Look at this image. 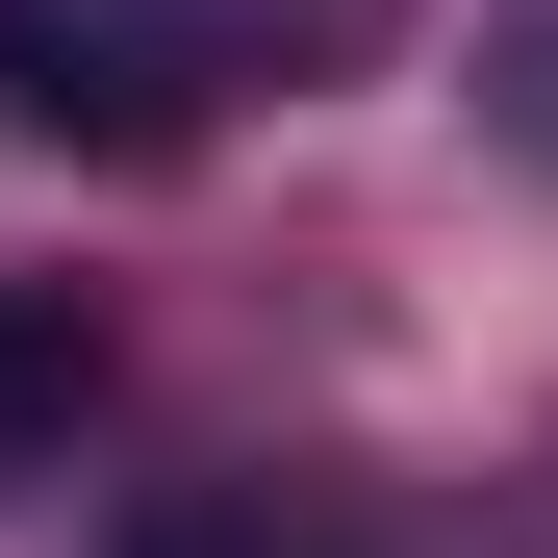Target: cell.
Masks as SVG:
<instances>
[{
  "mask_svg": "<svg viewBox=\"0 0 558 558\" xmlns=\"http://www.w3.org/2000/svg\"><path fill=\"white\" fill-rule=\"evenodd\" d=\"M407 0H178V51L204 76H330V51H381Z\"/></svg>",
  "mask_w": 558,
  "mask_h": 558,
  "instance_id": "cell-3",
  "label": "cell"
},
{
  "mask_svg": "<svg viewBox=\"0 0 558 558\" xmlns=\"http://www.w3.org/2000/svg\"><path fill=\"white\" fill-rule=\"evenodd\" d=\"M229 76L178 51V0H0V128L51 153H204Z\"/></svg>",
  "mask_w": 558,
  "mask_h": 558,
  "instance_id": "cell-1",
  "label": "cell"
},
{
  "mask_svg": "<svg viewBox=\"0 0 558 558\" xmlns=\"http://www.w3.org/2000/svg\"><path fill=\"white\" fill-rule=\"evenodd\" d=\"M128 558H279V533H254V508H229V483H178V508H153V533H128Z\"/></svg>",
  "mask_w": 558,
  "mask_h": 558,
  "instance_id": "cell-5",
  "label": "cell"
},
{
  "mask_svg": "<svg viewBox=\"0 0 558 558\" xmlns=\"http://www.w3.org/2000/svg\"><path fill=\"white\" fill-rule=\"evenodd\" d=\"M483 153L558 178V26H483Z\"/></svg>",
  "mask_w": 558,
  "mask_h": 558,
  "instance_id": "cell-4",
  "label": "cell"
},
{
  "mask_svg": "<svg viewBox=\"0 0 558 558\" xmlns=\"http://www.w3.org/2000/svg\"><path fill=\"white\" fill-rule=\"evenodd\" d=\"M76 407H102V305H76V279H0V483H26Z\"/></svg>",
  "mask_w": 558,
  "mask_h": 558,
  "instance_id": "cell-2",
  "label": "cell"
}]
</instances>
